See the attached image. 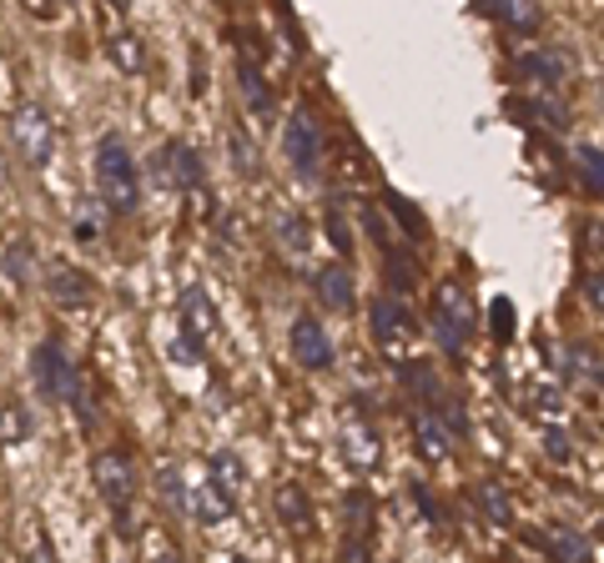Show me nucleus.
I'll use <instances>...</instances> for the list:
<instances>
[{"instance_id":"obj_27","label":"nucleus","mask_w":604,"mask_h":563,"mask_svg":"<svg viewBox=\"0 0 604 563\" xmlns=\"http://www.w3.org/2000/svg\"><path fill=\"white\" fill-rule=\"evenodd\" d=\"M242 478H247V473H242V463H237V458H232V453H212V483H217V488H227L232 499H237Z\"/></svg>"},{"instance_id":"obj_10","label":"nucleus","mask_w":604,"mask_h":563,"mask_svg":"<svg viewBox=\"0 0 604 563\" xmlns=\"http://www.w3.org/2000/svg\"><path fill=\"white\" fill-rule=\"evenodd\" d=\"M519 76L544 86V91H560L564 81H570V55L554 51V45H534V51L519 55Z\"/></svg>"},{"instance_id":"obj_11","label":"nucleus","mask_w":604,"mask_h":563,"mask_svg":"<svg viewBox=\"0 0 604 563\" xmlns=\"http://www.w3.org/2000/svg\"><path fill=\"white\" fill-rule=\"evenodd\" d=\"M293 358L308 372H328L332 368V342H328V332H323V323L297 317L293 323Z\"/></svg>"},{"instance_id":"obj_28","label":"nucleus","mask_w":604,"mask_h":563,"mask_svg":"<svg viewBox=\"0 0 604 563\" xmlns=\"http://www.w3.org/2000/svg\"><path fill=\"white\" fill-rule=\"evenodd\" d=\"M489 332H494L499 342L514 337V303H509V297H494V303H489Z\"/></svg>"},{"instance_id":"obj_12","label":"nucleus","mask_w":604,"mask_h":563,"mask_svg":"<svg viewBox=\"0 0 604 563\" xmlns=\"http://www.w3.org/2000/svg\"><path fill=\"white\" fill-rule=\"evenodd\" d=\"M212 327H217V313H212L207 293H202V287H187V293H182V342L207 347Z\"/></svg>"},{"instance_id":"obj_30","label":"nucleus","mask_w":604,"mask_h":563,"mask_svg":"<svg viewBox=\"0 0 604 563\" xmlns=\"http://www.w3.org/2000/svg\"><path fill=\"white\" fill-rule=\"evenodd\" d=\"M6 277H11V282L31 277V247H21V242H11V247H6Z\"/></svg>"},{"instance_id":"obj_35","label":"nucleus","mask_w":604,"mask_h":563,"mask_svg":"<svg viewBox=\"0 0 604 563\" xmlns=\"http://www.w3.org/2000/svg\"><path fill=\"white\" fill-rule=\"evenodd\" d=\"M232 146H237V162H242V172H253V146L242 136H232Z\"/></svg>"},{"instance_id":"obj_31","label":"nucleus","mask_w":604,"mask_h":563,"mask_svg":"<svg viewBox=\"0 0 604 563\" xmlns=\"http://www.w3.org/2000/svg\"><path fill=\"white\" fill-rule=\"evenodd\" d=\"M544 448H550V458H570V433H564V428H544Z\"/></svg>"},{"instance_id":"obj_20","label":"nucleus","mask_w":604,"mask_h":563,"mask_svg":"<svg viewBox=\"0 0 604 563\" xmlns=\"http://www.w3.org/2000/svg\"><path fill=\"white\" fill-rule=\"evenodd\" d=\"M494 21H504L509 31H534L539 25V0H489Z\"/></svg>"},{"instance_id":"obj_38","label":"nucleus","mask_w":604,"mask_h":563,"mask_svg":"<svg viewBox=\"0 0 604 563\" xmlns=\"http://www.w3.org/2000/svg\"><path fill=\"white\" fill-rule=\"evenodd\" d=\"M227 563H247V559H227Z\"/></svg>"},{"instance_id":"obj_4","label":"nucleus","mask_w":604,"mask_h":563,"mask_svg":"<svg viewBox=\"0 0 604 563\" xmlns=\"http://www.w3.org/2000/svg\"><path fill=\"white\" fill-rule=\"evenodd\" d=\"M91 478H96L101 503H106V509L121 519V529H126V513H132V499H136L132 458H126V453H101L96 463H91ZM126 533H132V529H126Z\"/></svg>"},{"instance_id":"obj_32","label":"nucleus","mask_w":604,"mask_h":563,"mask_svg":"<svg viewBox=\"0 0 604 563\" xmlns=\"http://www.w3.org/2000/svg\"><path fill=\"white\" fill-rule=\"evenodd\" d=\"M328 232H332V247H338L342 257H348V247H352V242H348V227H342V222H338V212H332V217H328Z\"/></svg>"},{"instance_id":"obj_18","label":"nucleus","mask_w":604,"mask_h":563,"mask_svg":"<svg viewBox=\"0 0 604 563\" xmlns=\"http://www.w3.org/2000/svg\"><path fill=\"white\" fill-rule=\"evenodd\" d=\"M31 433H35V412L25 408L21 398H11L6 408H0V443L16 448V443H25Z\"/></svg>"},{"instance_id":"obj_2","label":"nucleus","mask_w":604,"mask_h":563,"mask_svg":"<svg viewBox=\"0 0 604 563\" xmlns=\"http://www.w3.org/2000/svg\"><path fill=\"white\" fill-rule=\"evenodd\" d=\"M433 337L443 342V352H463L473 337V307H469V287L463 282H439L433 293Z\"/></svg>"},{"instance_id":"obj_23","label":"nucleus","mask_w":604,"mask_h":563,"mask_svg":"<svg viewBox=\"0 0 604 563\" xmlns=\"http://www.w3.org/2000/svg\"><path fill=\"white\" fill-rule=\"evenodd\" d=\"M277 242H283V252H287V257H303V252L313 247V232H308V222H303V217H293V212H283V217H277Z\"/></svg>"},{"instance_id":"obj_5","label":"nucleus","mask_w":604,"mask_h":563,"mask_svg":"<svg viewBox=\"0 0 604 563\" xmlns=\"http://www.w3.org/2000/svg\"><path fill=\"white\" fill-rule=\"evenodd\" d=\"M283 156H287V166H293L303 182H313V176H318V166H323V131H318V121H313L308 111H293V116H287V126H283Z\"/></svg>"},{"instance_id":"obj_13","label":"nucleus","mask_w":604,"mask_h":563,"mask_svg":"<svg viewBox=\"0 0 604 563\" xmlns=\"http://www.w3.org/2000/svg\"><path fill=\"white\" fill-rule=\"evenodd\" d=\"M534 543L550 553L554 563H594V553H590V543H584V533L564 529V523H544V529L534 533Z\"/></svg>"},{"instance_id":"obj_37","label":"nucleus","mask_w":604,"mask_h":563,"mask_svg":"<svg viewBox=\"0 0 604 563\" xmlns=\"http://www.w3.org/2000/svg\"><path fill=\"white\" fill-rule=\"evenodd\" d=\"M0 182H6V162H0Z\"/></svg>"},{"instance_id":"obj_21","label":"nucleus","mask_w":604,"mask_h":563,"mask_svg":"<svg viewBox=\"0 0 604 563\" xmlns=\"http://www.w3.org/2000/svg\"><path fill=\"white\" fill-rule=\"evenodd\" d=\"M242 96H247V111L253 116H273V91H267V81H263V71H257L253 61H242Z\"/></svg>"},{"instance_id":"obj_17","label":"nucleus","mask_w":604,"mask_h":563,"mask_svg":"<svg viewBox=\"0 0 604 563\" xmlns=\"http://www.w3.org/2000/svg\"><path fill=\"white\" fill-rule=\"evenodd\" d=\"M156 493H162L166 513H176V519H192V488H182V468H176V463L156 468Z\"/></svg>"},{"instance_id":"obj_36","label":"nucleus","mask_w":604,"mask_h":563,"mask_svg":"<svg viewBox=\"0 0 604 563\" xmlns=\"http://www.w3.org/2000/svg\"><path fill=\"white\" fill-rule=\"evenodd\" d=\"M156 563H182V559H172V553H162V559H156Z\"/></svg>"},{"instance_id":"obj_3","label":"nucleus","mask_w":604,"mask_h":563,"mask_svg":"<svg viewBox=\"0 0 604 563\" xmlns=\"http://www.w3.org/2000/svg\"><path fill=\"white\" fill-rule=\"evenodd\" d=\"M11 141L31 172H45V166H51V152H55V121L45 116L35 101H21L11 116Z\"/></svg>"},{"instance_id":"obj_1","label":"nucleus","mask_w":604,"mask_h":563,"mask_svg":"<svg viewBox=\"0 0 604 563\" xmlns=\"http://www.w3.org/2000/svg\"><path fill=\"white\" fill-rule=\"evenodd\" d=\"M91 172H96L101 202H106L111 212H121V217H132L136 202H142V182H136L132 146H126L121 136H101V141H96V162H91Z\"/></svg>"},{"instance_id":"obj_7","label":"nucleus","mask_w":604,"mask_h":563,"mask_svg":"<svg viewBox=\"0 0 604 563\" xmlns=\"http://www.w3.org/2000/svg\"><path fill=\"white\" fill-rule=\"evenodd\" d=\"M152 172L166 192H192V186H202V162L187 141H166L162 152L152 156Z\"/></svg>"},{"instance_id":"obj_14","label":"nucleus","mask_w":604,"mask_h":563,"mask_svg":"<svg viewBox=\"0 0 604 563\" xmlns=\"http://www.w3.org/2000/svg\"><path fill=\"white\" fill-rule=\"evenodd\" d=\"M338 448H342V458H348L352 468H373L378 463V433L368 428V418H342V428H338Z\"/></svg>"},{"instance_id":"obj_9","label":"nucleus","mask_w":604,"mask_h":563,"mask_svg":"<svg viewBox=\"0 0 604 563\" xmlns=\"http://www.w3.org/2000/svg\"><path fill=\"white\" fill-rule=\"evenodd\" d=\"M413 438H418V458H423V463H449L453 443H459V433H453V428L433 408L413 412Z\"/></svg>"},{"instance_id":"obj_26","label":"nucleus","mask_w":604,"mask_h":563,"mask_svg":"<svg viewBox=\"0 0 604 563\" xmlns=\"http://www.w3.org/2000/svg\"><path fill=\"white\" fill-rule=\"evenodd\" d=\"M574 166H580L590 192H604V152L600 146H580V152H574Z\"/></svg>"},{"instance_id":"obj_22","label":"nucleus","mask_w":604,"mask_h":563,"mask_svg":"<svg viewBox=\"0 0 604 563\" xmlns=\"http://www.w3.org/2000/svg\"><path fill=\"white\" fill-rule=\"evenodd\" d=\"M277 513H283V523H287V529H297V533L313 529V509H308V499H303L293 483L277 488Z\"/></svg>"},{"instance_id":"obj_15","label":"nucleus","mask_w":604,"mask_h":563,"mask_svg":"<svg viewBox=\"0 0 604 563\" xmlns=\"http://www.w3.org/2000/svg\"><path fill=\"white\" fill-rule=\"evenodd\" d=\"M313 287H318L323 307H332V313H352V272L342 267V262H328Z\"/></svg>"},{"instance_id":"obj_16","label":"nucleus","mask_w":604,"mask_h":563,"mask_svg":"<svg viewBox=\"0 0 604 563\" xmlns=\"http://www.w3.org/2000/svg\"><path fill=\"white\" fill-rule=\"evenodd\" d=\"M232 503H237V499H232L227 488H217V483H197V488H192V519H197V523H222L232 513Z\"/></svg>"},{"instance_id":"obj_34","label":"nucleus","mask_w":604,"mask_h":563,"mask_svg":"<svg viewBox=\"0 0 604 563\" xmlns=\"http://www.w3.org/2000/svg\"><path fill=\"white\" fill-rule=\"evenodd\" d=\"M539 412H560V392H554V388H539Z\"/></svg>"},{"instance_id":"obj_24","label":"nucleus","mask_w":604,"mask_h":563,"mask_svg":"<svg viewBox=\"0 0 604 563\" xmlns=\"http://www.w3.org/2000/svg\"><path fill=\"white\" fill-rule=\"evenodd\" d=\"M106 51H111V61H116L121 71H126V76H136V71H142V65H146L142 41H136V35H126V31H121V35H111V41H106Z\"/></svg>"},{"instance_id":"obj_6","label":"nucleus","mask_w":604,"mask_h":563,"mask_svg":"<svg viewBox=\"0 0 604 563\" xmlns=\"http://www.w3.org/2000/svg\"><path fill=\"white\" fill-rule=\"evenodd\" d=\"M35 382H41V392L51 402H76L81 398V378H76V368H71V358H66V347L61 342H41L35 347Z\"/></svg>"},{"instance_id":"obj_39","label":"nucleus","mask_w":604,"mask_h":563,"mask_svg":"<svg viewBox=\"0 0 604 563\" xmlns=\"http://www.w3.org/2000/svg\"><path fill=\"white\" fill-rule=\"evenodd\" d=\"M388 563H393V559H388Z\"/></svg>"},{"instance_id":"obj_25","label":"nucleus","mask_w":604,"mask_h":563,"mask_svg":"<svg viewBox=\"0 0 604 563\" xmlns=\"http://www.w3.org/2000/svg\"><path fill=\"white\" fill-rule=\"evenodd\" d=\"M564 372H570L574 382H604V362H600V352H590V347H570L564 352Z\"/></svg>"},{"instance_id":"obj_29","label":"nucleus","mask_w":604,"mask_h":563,"mask_svg":"<svg viewBox=\"0 0 604 563\" xmlns=\"http://www.w3.org/2000/svg\"><path fill=\"white\" fill-rule=\"evenodd\" d=\"M479 503H483V513H489V523H509V519H514V509H509V499L499 493V483H479Z\"/></svg>"},{"instance_id":"obj_33","label":"nucleus","mask_w":604,"mask_h":563,"mask_svg":"<svg viewBox=\"0 0 604 563\" xmlns=\"http://www.w3.org/2000/svg\"><path fill=\"white\" fill-rule=\"evenodd\" d=\"M584 297H590L594 307H604V272H594V277H584Z\"/></svg>"},{"instance_id":"obj_8","label":"nucleus","mask_w":604,"mask_h":563,"mask_svg":"<svg viewBox=\"0 0 604 563\" xmlns=\"http://www.w3.org/2000/svg\"><path fill=\"white\" fill-rule=\"evenodd\" d=\"M373 337L383 342V352H393L398 362H408V342H413V317L403 313L398 297H378L373 303Z\"/></svg>"},{"instance_id":"obj_19","label":"nucleus","mask_w":604,"mask_h":563,"mask_svg":"<svg viewBox=\"0 0 604 563\" xmlns=\"http://www.w3.org/2000/svg\"><path fill=\"white\" fill-rule=\"evenodd\" d=\"M51 297L61 307H81V303H91V282L76 267H51Z\"/></svg>"}]
</instances>
